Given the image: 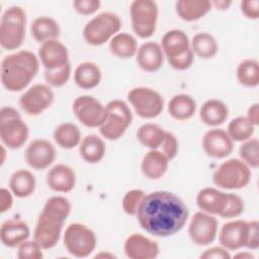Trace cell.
Segmentation results:
<instances>
[{
	"label": "cell",
	"instance_id": "obj_32",
	"mask_svg": "<svg viewBox=\"0 0 259 259\" xmlns=\"http://www.w3.org/2000/svg\"><path fill=\"white\" fill-rule=\"evenodd\" d=\"M168 112L176 120H188L196 112V101L188 94H176L168 103Z\"/></svg>",
	"mask_w": 259,
	"mask_h": 259
},
{
	"label": "cell",
	"instance_id": "obj_54",
	"mask_svg": "<svg viewBox=\"0 0 259 259\" xmlns=\"http://www.w3.org/2000/svg\"><path fill=\"white\" fill-rule=\"evenodd\" d=\"M234 258H243V259H254V255L249 252V251H244V252H239L234 255Z\"/></svg>",
	"mask_w": 259,
	"mask_h": 259
},
{
	"label": "cell",
	"instance_id": "obj_43",
	"mask_svg": "<svg viewBox=\"0 0 259 259\" xmlns=\"http://www.w3.org/2000/svg\"><path fill=\"white\" fill-rule=\"evenodd\" d=\"M146 193L142 189H132L127 191L121 200L123 211L128 215H136Z\"/></svg>",
	"mask_w": 259,
	"mask_h": 259
},
{
	"label": "cell",
	"instance_id": "obj_56",
	"mask_svg": "<svg viewBox=\"0 0 259 259\" xmlns=\"http://www.w3.org/2000/svg\"><path fill=\"white\" fill-rule=\"evenodd\" d=\"M5 157H6V151H5V146H1V165L4 164L5 162Z\"/></svg>",
	"mask_w": 259,
	"mask_h": 259
},
{
	"label": "cell",
	"instance_id": "obj_41",
	"mask_svg": "<svg viewBox=\"0 0 259 259\" xmlns=\"http://www.w3.org/2000/svg\"><path fill=\"white\" fill-rule=\"evenodd\" d=\"M72 67L71 64L68 63L64 65L63 67L54 69V70H45L44 72V78L46 83L55 88H59L67 84L71 77Z\"/></svg>",
	"mask_w": 259,
	"mask_h": 259
},
{
	"label": "cell",
	"instance_id": "obj_16",
	"mask_svg": "<svg viewBox=\"0 0 259 259\" xmlns=\"http://www.w3.org/2000/svg\"><path fill=\"white\" fill-rule=\"evenodd\" d=\"M248 222L234 220L224 224L219 231L220 245L228 251H238L246 247Z\"/></svg>",
	"mask_w": 259,
	"mask_h": 259
},
{
	"label": "cell",
	"instance_id": "obj_33",
	"mask_svg": "<svg viewBox=\"0 0 259 259\" xmlns=\"http://www.w3.org/2000/svg\"><path fill=\"white\" fill-rule=\"evenodd\" d=\"M190 49L194 56L208 60L212 59L219 51V44L217 38L205 31L197 32L190 39Z\"/></svg>",
	"mask_w": 259,
	"mask_h": 259
},
{
	"label": "cell",
	"instance_id": "obj_42",
	"mask_svg": "<svg viewBox=\"0 0 259 259\" xmlns=\"http://www.w3.org/2000/svg\"><path fill=\"white\" fill-rule=\"evenodd\" d=\"M245 210L244 199L235 193H227L225 206L220 213V217L224 219H236L239 218Z\"/></svg>",
	"mask_w": 259,
	"mask_h": 259
},
{
	"label": "cell",
	"instance_id": "obj_11",
	"mask_svg": "<svg viewBox=\"0 0 259 259\" xmlns=\"http://www.w3.org/2000/svg\"><path fill=\"white\" fill-rule=\"evenodd\" d=\"M55 100V94L48 84H34L19 97L20 108L28 115L37 116L49 109Z\"/></svg>",
	"mask_w": 259,
	"mask_h": 259
},
{
	"label": "cell",
	"instance_id": "obj_14",
	"mask_svg": "<svg viewBox=\"0 0 259 259\" xmlns=\"http://www.w3.org/2000/svg\"><path fill=\"white\" fill-rule=\"evenodd\" d=\"M56 156L55 146L46 139L32 140L24 152L25 162L34 170L49 168L55 162Z\"/></svg>",
	"mask_w": 259,
	"mask_h": 259
},
{
	"label": "cell",
	"instance_id": "obj_47",
	"mask_svg": "<svg viewBox=\"0 0 259 259\" xmlns=\"http://www.w3.org/2000/svg\"><path fill=\"white\" fill-rule=\"evenodd\" d=\"M245 248L251 251H256L259 248V223L257 220L248 222V235Z\"/></svg>",
	"mask_w": 259,
	"mask_h": 259
},
{
	"label": "cell",
	"instance_id": "obj_37",
	"mask_svg": "<svg viewBox=\"0 0 259 259\" xmlns=\"http://www.w3.org/2000/svg\"><path fill=\"white\" fill-rule=\"evenodd\" d=\"M166 131L159 124L148 122L142 124L137 132V139L142 146L150 150H157L162 146Z\"/></svg>",
	"mask_w": 259,
	"mask_h": 259
},
{
	"label": "cell",
	"instance_id": "obj_15",
	"mask_svg": "<svg viewBox=\"0 0 259 259\" xmlns=\"http://www.w3.org/2000/svg\"><path fill=\"white\" fill-rule=\"evenodd\" d=\"M201 147L208 157L223 159L232 154L234 142L225 130L213 127L203 135Z\"/></svg>",
	"mask_w": 259,
	"mask_h": 259
},
{
	"label": "cell",
	"instance_id": "obj_53",
	"mask_svg": "<svg viewBox=\"0 0 259 259\" xmlns=\"http://www.w3.org/2000/svg\"><path fill=\"white\" fill-rule=\"evenodd\" d=\"M232 5V1L229 0H215L211 2V6H214L215 8L220 9V10H226L228 9L230 6Z\"/></svg>",
	"mask_w": 259,
	"mask_h": 259
},
{
	"label": "cell",
	"instance_id": "obj_39",
	"mask_svg": "<svg viewBox=\"0 0 259 259\" xmlns=\"http://www.w3.org/2000/svg\"><path fill=\"white\" fill-rule=\"evenodd\" d=\"M255 130L256 126L251 123L246 116L240 115L229 122L226 132L233 142L243 143L253 137Z\"/></svg>",
	"mask_w": 259,
	"mask_h": 259
},
{
	"label": "cell",
	"instance_id": "obj_35",
	"mask_svg": "<svg viewBox=\"0 0 259 259\" xmlns=\"http://www.w3.org/2000/svg\"><path fill=\"white\" fill-rule=\"evenodd\" d=\"M71 210L72 204L70 200L65 196L56 195L47 199L39 214L65 224Z\"/></svg>",
	"mask_w": 259,
	"mask_h": 259
},
{
	"label": "cell",
	"instance_id": "obj_49",
	"mask_svg": "<svg viewBox=\"0 0 259 259\" xmlns=\"http://www.w3.org/2000/svg\"><path fill=\"white\" fill-rule=\"evenodd\" d=\"M241 12L245 17L256 20L259 18V1L258 0H243L240 3Z\"/></svg>",
	"mask_w": 259,
	"mask_h": 259
},
{
	"label": "cell",
	"instance_id": "obj_10",
	"mask_svg": "<svg viewBox=\"0 0 259 259\" xmlns=\"http://www.w3.org/2000/svg\"><path fill=\"white\" fill-rule=\"evenodd\" d=\"M127 100L135 112L142 118L151 119L159 116L164 108V99L155 89L135 87L127 93Z\"/></svg>",
	"mask_w": 259,
	"mask_h": 259
},
{
	"label": "cell",
	"instance_id": "obj_51",
	"mask_svg": "<svg viewBox=\"0 0 259 259\" xmlns=\"http://www.w3.org/2000/svg\"><path fill=\"white\" fill-rule=\"evenodd\" d=\"M13 193L10 189L2 187L0 189V212L8 211L13 205Z\"/></svg>",
	"mask_w": 259,
	"mask_h": 259
},
{
	"label": "cell",
	"instance_id": "obj_21",
	"mask_svg": "<svg viewBox=\"0 0 259 259\" xmlns=\"http://www.w3.org/2000/svg\"><path fill=\"white\" fill-rule=\"evenodd\" d=\"M164 59L165 56L161 46L155 41H146L142 44L136 55L138 66L148 73L159 71L164 64Z\"/></svg>",
	"mask_w": 259,
	"mask_h": 259
},
{
	"label": "cell",
	"instance_id": "obj_5",
	"mask_svg": "<svg viewBox=\"0 0 259 259\" xmlns=\"http://www.w3.org/2000/svg\"><path fill=\"white\" fill-rule=\"evenodd\" d=\"M121 25V19L116 13L110 11L101 12L85 24L83 38L89 46H101L117 34Z\"/></svg>",
	"mask_w": 259,
	"mask_h": 259
},
{
	"label": "cell",
	"instance_id": "obj_45",
	"mask_svg": "<svg viewBox=\"0 0 259 259\" xmlns=\"http://www.w3.org/2000/svg\"><path fill=\"white\" fill-rule=\"evenodd\" d=\"M75 11L81 15H92L96 13L101 5L99 0H75L72 2Z\"/></svg>",
	"mask_w": 259,
	"mask_h": 259
},
{
	"label": "cell",
	"instance_id": "obj_52",
	"mask_svg": "<svg viewBox=\"0 0 259 259\" xmlns=\"http://www.w3.org/2000/svg\"><path fill=\"white\" fill-rule=\"evenodd\" d=\"M246 117L255 126L258 125L259 123V104L258 103H253L252 105H250V107L247 110Z\"/></svg>",
	"mask_w": 259,
	"mask_h": 259
},
{
	"label": "cell",
	"instance_id": "obj_50",
	"mask_svg": "<svg viewBox=\"0 0 259 259\" xmlns=\"http://www.w3.org/2000/svg\"><path fill=\"white\" fill-rule=\"evenodd\" d=\"M201 259H230L232 256L230 251L222 246H214L204 250L200 256Z\"/></svg>",
	"mask_w": 259,
	"mask_h": 259
},
{
	"label": "cell",
	"instance_id": "obj_3",
	"mask_svg": "<svg viewBox=\"0 0 259 259\" xmlns=\"http://www.w3.org/2000/svg\"><path fill=\"white\" fill-rule=\"evenodd\" d=\"M26 13L20 6L8 7L0 20V46L6 51L19 49L25 39Z\"/></svg>",
	"mask_w": 259,
	"mask_h": 259
},
{
	"label": "cell",
	"instance_id": "obj_18",
	"mask_svg": "<svg viewBox=\"0 0 259 259\" xmlns=\"http://www.w3.org/2000/svg\"><path fill=\"white\" fill-rule=\"evenodd\" d=\"M37 57L45 70H54L70 63L68 49L59 39L41 44L38 48Z\"/></svg>",
	"mask_w": 259,
	"mask_h": 259
},
{
	"label": "cell",
	"instance_id": "obj_9",
	"mask_svg": "<svg viewBox=\"0 0 259 259\" xmlns=\"http://www.w3.org/2000/svg\"><path fill=\"white\" fill-rule=\"evenodd\" d=\"M63 241L68 253L77 258L88 257L97 245V237L94 231L80 223L70 224L66 228Z\"/></svg>",
	"mask_w": 259,
	"mask_h": 259
},
{
	"label": "cell",
	"instance_id": "obj_8",
	"mask_svg": "<svg viewBox=\"0 0 259 259\" xmlns=\"http://www.w3.org/2000/svg\"><path fill=\"white\" fill-rule=\"evenodd\" d=\"M158 4L153 0H135L130 6L133 31L141 38L151 37L157 27Z\"/></svg>",
	"mask_w": 259,
	"mask_h": 259
},
{
	"label": "cell",
	"instance_id": "obj_38",
	"mask_svg": "<svg viewBox=\"0 0 259 259\" xmlns=\"http://www.w3.org/2000/svg\"><path fill=\"white\" fill-rule=\"evenodd\" d=\"M236 78L244 87L255 88L259 85V63L256 59H245L237 67Z\"/></svg>",
	"mask_w": 259,
	"mask_h": 259
},
{
	"label": "cell",
	"instance_id": "obj_44",
	"mask_svg": "<svg viewBox=\"0 0 259 259\" xmlns=\"http://www.w3.org/2000/svg\"><path fill=\"white\" fill-rule=\"evenodd\" d=\"M42 248L35 240H26L17 247L18 259H42Z\"/></svg>",
	"mask_w": 259,
	"mask_h": 259
},
{
	"label": "cell",
	"instance_id": "obj_27",
	"mask_svg": "<svg viewBox=\"0 0 259 259\" xmlns=\"http://www.w3.org/2000/svg\"><path fill=\"white\" fill-rule=\"evenodd\" d=\"M30 33L34 40L41 45L48 40L58 39L61 34V27L53 17L41 15L32 20Z\"/></svg>",
	"mask_w": 259,
	"mask_h": 259
},
{
	"label": "cell",
	"instance_id": "obj_29",
	"mask_svg": "<svg viewBox=\"0 0 259 259\" xmlns=\"http://www.w3.org/2000/svg\"><path fill=\"white\" fill-rule=\"evenodd\" d=\"M102 73L98 65L93 62H83L74 71L75 84L84 90H91L97 87L101 81Z\"/></svg>",
	"mask_w": 259,
	"mask_h": 259
},
{
	"label": "cell",
	"instance_id": "obj_31",
	"mask_svg": "<svg viewBox=\"0 0 259 259\" xmlns=\"http://www.w3.org/2000/svg\"><path fill=\"white\" fill-rule=\"evenodd\" d=\"M106 146L104 141L96 135L85 136L79 144L80 157L89 164L100 162L105 155Z\"/></svg>",
	"mask_w": 259,
	"mask_h": 259
},
{
	"label": "cell",
	"instance_id": "obj_46",
	"mask_svg": "<svg viewBox=\"0 0 259 259\" xmlns=\"http://www.w3.org/2000/svg\"><path fill=\"white\" fill-rule=\"evenodd\" d=\"M162 149L163 153L168 157V159L171 161L173 160L179 151V143L176 138V136L173 133L166 132L164 141L162 143Z\"/></svg>",
	"mask_w": 259,
	"mask_h": 259
},
{
	"label": "cell",
	"instance_id": "obj_48",
	"mask_svg": "<svg viewBox=\"0 0 259 259\" xmlns=\"http://www.w3.org/2000/svg\"><path fill=\"white\" fill-rule=\"evenodd\" d=\"M194 61V55L192 53V51H188L187 53H185L182 56H179L177 58L174 59H169L167 60L168 64L175 70L178 71H184L189 69Z\"/></svg>",
	"mask_w": 259,
	"mask_h": 259
},
{
	"label": "cell",
	"instance_id": "obj_22",
	"mask_svg": "<svg viewBox=\"0 0 259 259\" xmlns=\"http://www.w3.org/2000/svg\"><path fill=\"white\" fill-rule=\"evenodd\" d=\"M29 235V227L22 220H7L2 223L0 228L1 243L8 248H17L21 243L28 240Z\"/></svg>",
	"mask_w": 259,
	"mask_h": 259
},
{
	"label": "cell",
	"instance_id": "obj_36",
	"mask_svg": "<svg viewBox=\"0 0 259 259\" xmlns=\"http://www.w3.org/2000/svg\"><path fill=\"white\" fill-rule=\"evenodd\" d=\"M55 143L62 149L71 150L79 146L81 142V132L79 127L72 122H63L53 132Z\"/></svg>",
	"mask_w": 259,
	"mask_h": 259
},
{
	"label": "cell",
	"instance_id": "obj_17",
	"mask_svg": "<svg viewBox=\"0 0 259 259\" xmlns=\"http://www.w3.org/2000/svg\"><path fill=\"white\" fill-rule=\"evenodd\" d=\"M123 251L130 259H154L158 257L160 248L157 242L138 233L130 235L123 244Z\"/></svg>",
	"mask_w": 259,
	"mask_h": 259
},
{
	"label": "cell",
	"instance_id": "obj_34",
	"mask_svg": "<svg viewBox=\"0 0 259 259\" xmlns=\"http://www.w3.org/2000/svg\"><path fill=\"white\" fill-rule=\"evenodd\" d=\"M137 38L127 32H118L109 40L110 53L118 59H131L138 52Z\"/></svg>",
	"mask_w": 259,
	"mask_h": 259
},
{
	"label": "cell",
	"instance_id": "obj_13",
	"mask_svg": "<svg viewBox=\"0 0 259 259\" xmlns=\"http://www.w3.org/2000/svg\"><path fill=\"white\" fill-rule=\"evenodd\" d=\"M219 223L214 215L201 210L195 212L188 224V236L197 246L211 244L218 235Z\"/></svg>",
	"mask_w": 259,
	"mask_h": 259
},
{
	"label": "cell",
	"instance_id": "obj_55",
	"mask_svg": "<svg viewBox=\"0 0 259 259\" xmlns=\"http://www.w3.org/2000/svg\"><path fill=\"white\" fill-rule=\"evenodd\" d=\"M95 257L96 258H115V256L113 254H111L109 252H104V251L96 254Z\"/></svg>",
	"mask_w": 259,
	"mask_h": 259
},
{
	"label": "cell",
	"instance_id": "obj_24",
	"mask_svg": "<svg viewBox=\"0 0 259 259\" xmlns=\"http://www.w3.org/2000/svg\"><path fill=\"white\" fill-rule=\"evenodd\" d=\"M169 162L170 160L162 151L150 150L142 160L141 171L146 178L157 180L165 175Z\"/></svg>",
	"mask_w": 259,
	"mask_h": 259
},
{
	"label": "cell",
	"instance_id": "obj_12",
	"mask_svg": "<svg viewBox=\"0 0 259 259\" xmlns=\"http://www.w3.org/2000/svg\"><path fill=\"white\" fill-rule=\"evenodd\" d=\"M76 118L87 127H100L106 117V107L91 95H81L72 104Z\"/></svg>",
	"mask_w": 259,
	"mask_h": 259
},
{
	"label": "cell",
	"instance_id": "obj_19",
	"mask_svg": "<svg viewBox=\"0 0 259 259\" xmlns=\"http://www.w3.org/2000/svg\"><path fill=\"white\" fill-rule=\"evenodd\" d=\"M64 223L38 215L33 230V240H35L44 250L54 248L61 239Z\"/></svg>",
	"mask_w": 259,
	"mask_h": 259
},
{
	"label": "cell",
	"instance_id": "obj_28",
	"mask_svg": "<svg viewBox=\"0 0 259 259\" xmlns=\"http://www.w3.org/2000/svg\"><path fill=\"white\" fill-rule=\"evenodd\" d=\"M211 7V1L207 0H179L175 3V11L179 18L189 22L204 17Z\"/></svg>",
	"mask_w": 259,
	"mask_h": 259
},
{
	"label": "cell",
	"instance_id": "obj_4",
	"mask_svg": "<svg viewBox=\"0 0 259 259\" xmlns=\"http://www.w3.org/2000/svg\"><path fill=\"white\" fill-rule=\"evenodd\" d=\"M29 128L20 113L12 106L0 109V140L6 148L15 150L21 148L27 141Z\"/></svg>",
	"mask_w": 259,
	"mask_h": 259
},
{
	"label": "cell",
	"instance_id": "obj_30",
	"mask_svg": "<svg viewBox=\"0 0 259 259\" xmlns=\"http://www.w3.org/2000/svg\"><path fill=\"white\" fill-rule=\"evenodd\" d=\"M36 186L34 175L26 169L14 171L9 178V189L17 198H26L30 196Z\"/></svg>",
	"mask_w": 259,
	"mask_h": 259
},
{
	"label": "cell",
	"instance_id": "obj_7",
	"mask_svg": "<svg viewBox=\"0 0 259 259\" xmlns=\"http://www.w3.org/2000/svg\"><path fill=\"white\" fill-rule=\"evenodd\" d=\"M251 169L241 160L232 158L223 162L213 172L212 181L222 189L239 190L251 181Z\"/></svg>",
	"mask_w": 259,
	"mask_h": 259
},
{
	"label": "cell",
	"instance_id": "obj_25",
	"mask_svg": "<svg viewBox=\"0 0 259 259\" xmlns=\"http://www.w3.org/2000/svg\"><path fill=\"white\" fill-rule=\"evenodd\" d=\"M226 198V192L213 187H204L196 195V204L203 212L220 215L225 206Z\"/></svg>",
	"mask_w": 259,
	"mask_h": 259
},
{
	"label": "cell",
	"instance_id": "obj_23",
	"mask_svg": "<svg viewBox=\"0 0 259 259\" xmlns=\"http://www.w3.org/2000/svg\"><path fill=\"white\" fill-rule=\"evenodd\" d=\"M161 49L167 60L174 59L190 51V39L181 29H170L161 39Z\"/></svg>",
	"mask_w": 259,
	"mask_h": 259
},
{
	"label": "cell",
	"instance_id": "obj_20",
	"mask_svg": "<svg viewBox=\"0 0 259 259\" xmlns=\"http://www.w3.org/2000/svg\"><path fill=\"white\" fill-rule=\"evenodd\" d=\"M46 181L48 187L53 191L68 193L76 185V174L70 166L57 164L48 171Z\"/></svg>",
	"mask_w": 259,
	"mask_h": 259
},
{
	"label": "cell",
	"instance_id": "obj_40",
	"mask_svg": "<svg viewBox=\"0 0 259 259\" xmlns=\"http://www.w3.org/2000/svg\"><path fill=\"white\" fill-rule=\"evenodd\" d=\"M240 159L250 168L259 167V141L257 138H251L242 143L239 148Z\"/></svg>",
	"mask_w": 259,
	"mask_h": 259
},
{
	"label": "cell",
	"instance_id": "obj_6",
	"mask_svg": "<svg viewBox=\"0 0 259 259\" xmlns=\"http://www.w3.org/2000/svg\"><path fill=\"white\" fill-rule=\"evenodd\" d=\"M106 117L99 127L100 134L108 141L120 139L133 121V113L126 102L120 99L109 101L106 105Z\"/></svg>",
	"mask_w": 259,
	"mask_h": 259
},
{
	"label": "cell",
	"instance_id": "obj_2",
	"mask_svg": "<svg viewBox=\"0 0 259 259\" xmlns=\"http://www.w3.org/2000/svg\"><path fill=\"white\" fill-rule=\"evenodd\" d=\"M38 57L28 50H19L5 56L0 66V80L10 92H19L28 87L37 75Z\"/></svg>",
	"mask_w": 259,
	"mask_h": 259
},
{
	"label": "cell",
	"instance_id": "obj_1",
	"mask_svg": "<svg viewBox=\"0 0 259 259\" xmlns=\"http://www.w3.org/2000/svg\"><path fill=\"white\" fill-rule=\"evenodd\" d=\"M136 217L141 228L148 234L167 238L183 229L188 220L189 210L176 194L158 190L145 195Z\"/></svg>",
	"mask_w": 259,
	"mask_h": 259
},
{
	"label": "cell",
	"instance_id": "obj_26",
	"mask_svg": "<svg viewBox=\"0 0 259 259\" xmlns=\"http://www.w3.org/2000/svg\"><path fill=\"white\" fill-rule=\"evenodd\" d=\"M229 113V107L224 101L211 98L201 105L199 109V118L202 123L217 127L227 121Z\"/></svg>",
	"mask_w": 259,
	"mask_h": 259
}]
</instances>
